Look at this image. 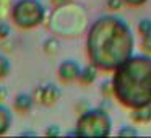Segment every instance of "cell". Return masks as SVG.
Returning <instances> with one entry per match:
<instances>
[{"label":"cell","mask_w":151,"mask_h":138,"mask_svg":"<svg viewBox=\"0 0 151 138\" xmlns=\"http://www.w3.org/2000/svg\"><path fill=\"white\" fill-rule=\"evenodd\" d=\"M135 37L127 21L115 15H102L91 23L86 34L89 63L102 72H114L133 55Z\"/></svg>","instance_id":"obj_1"},{"label":"cell","mask_w":151,"mask_h":138,"mask_svg":"<svg viewBox=\"0 0 151 138\" xmlns=\"http://www.w3.org/2000/svg\"><path fill=\"white\" fill-rule=\"evenodd\" d=\"M114 96L122 106L132 109L151 104V55H132L114 70Z\"/></svg>","instance_id":"obj_2"},{"label":"cell","mask_w":151,"mask_h":138,"mask_svg":"<svg viewBox=\"0 0 151 138\" xmlns=\"http://www.w3.org/2000/svg\"><path fill=\"white\" fill-rule=\"evenodd\" d=\"M76 137L104 138L112 133V119L101 107L88 109L76 120Z\"/></svg>","instance_id":"obj_3"},{"label":"cell","mask_w":151,"mask_h":138,"mask_svg":"<svg viewBox=\"0 0 151 138\" xmlns=\"http://www.w3.org/2000/svg\"><path fill=\"white\" fill-rule=\"evenodd\" d=\"M10 20L20 29H34L46 20V7L41 0H17L10 8Z\"/></svg>","instance_id":"obj_4"},{"label":"cell","mask_w":151,"mask_h":138,"mask_svg":"<svg viewBox=\"0 0 151 138\" xmlns=\"http://www.w3.org/2000/svg\"><path fill=\"white\" fill-rule=\"evenodd\" d=\"M34 101L39 102L42 106H54L62 96V89L54 83H47V85L36 86L33 91Z\"/></svg>","instance_id":"obj_5"},{"label":"cell","mask_w":151,"mask_h":138,"mask_svg":"<svg viewBox=\"0 0 151 138\" xmlns=\"http://www.w3.org/2000/svg\"><path fill=\"white\" fill-rule=\"evenodd\" d=\"M80 73H81V67H80L78 62L68 59V60H63L62 63L59 65L57 68V76L62 83L68 85V83H73L80 78Z\"/></svg>","instance_id":"obj_6"},{"label":"cell","mask_w":151,"mask_h":138,"mask_svg":"<svg viewBox=\"0 0 151 138\" xmlns=\"http://www.w3.org/2000/svg\"><path fill=\"white\" fill-rule=\"evenodd\" d=\"M34 96L29 93H20L13 99V111L18 114H28L34 106Z\"/></svg>","instance_id":"obj_7"},{"label":"cell","mask_w":151,"mask_h":138,"mask_svg":"<svg viewBox=\"0 0 151 138\" xmlns=\"http://www.w3.org/2000/svg\"><path fill=\"white\" fill-rule=\"evenodd\" d=\"M12 124H13V114L4 102H0V137L8 133Z\"/></svg>","instance_id":"obj_8"},{"label":"cell","mask_w":151,"mask_h":138,"mask_svg":"<svg viewBox=\"0 0 151 138\" xmlns=\"http://www.w3.org/2000/svg\"><path fill=\"white\" fill-rule=\"evenodd\" d=\"M130 119L135 124H148V122H151V104L143 106V107L132 109Z\"/></svg>","instance_id":"obj_9"},{"label":"cell","mask_w":151,"mask_h":138,"mask_svg":"<svg viewBox=\"0 0 151 138\" xmlns=\"http://www.w3.org/2000/svg\"><path fill=\"white\" fill-rule=\"evenodd\" d=\"M96 78H98V68H96L93 63H89V65H86L81 68L78 81L81 83V85L88 86V85H93V83L96 81Z\"/></svg>","instance_id":"obj_10"},{"label":"cell","mask_w":151,"mask_h":138,"mask_svg":"<svg viewBox=\"0 0 151 138\" xmlns=\"http://www.w3.org/2000/svg\"><path fill=\"white\" fill-rule=\"evenodd\" d=\"M59 47H60L59 41H57L55 37H49V39L44 41L42 49H44V52H46L47 55H55V54L59 52Z\"/></svg>","instance_id":"obj_11"},{"label":"cell","mask_w":151,"mask_h":138,"mask_svg":"<svg viewBox=\"0 0 151 138\" xmlns=\"http://www.w3.org/2000/svg\"><path fill=\"white\" fill-rule=\"evenodd\" d=\"M10 72H12V63L8 60V57L4 55V54H0V81L4 78H7L10 75Z\"/></svg>","instance_id":"obj_12"},{"label":"cell","mask_w":151,"mask_h":138,"mask_svg":"<svg viewBox=\"0 0 151 138\" xmlns=\"http://www.w3.org/2000/svg\"><path fill=\"white\" fill-rule=\"evenodd\" d=\"M138 34H141V36H148V34H151V20L150 18H143V20L138 21Z\"/></svg>","instance_id":"obj_13"},{"label":"cell","mask_w":151,"mask_h":138,"mask_svg":"<svg viewBox=\"0 0 151 138\" xmlns=\"http://www.w3.org/2000/svg\"><path fill=\"white\" fill-rule=\"evenodd\" d=\"M117 135L119 137H137L138 130L133 125H124V127H120V130L117 132Z\"/></svg>","instance_id":"obj_14"},{"label":"cell","mask_w":151,"mask_h":138,"mask_svg":"<svg viewBox=\"0 0 151 138\" xmlns=\"http://www.w3.org/2000/svg\"><path fill=\"white\" fill-rule=\"evenodd\" d=\"M12 34V28L8 23H5V21H0V41L7 39V37H10Z\"/></svg>","instance_id":"obj_15"},{"label":"cell","mask_w":151,"mask_h":138,"mask_svg":"<svg viewBox=\"0 0 151 138\" xmlns=\"http://www.w3.org/2000/svg\"><path fill=\"white\" fill-rule=\"evenodd\" d=\"M141 49H143V52L150 54L151 55V34H148V36H141Z\"/></svg>","instance_id":"obj_16"},{"label":"cell","mask_w":151,"mask_h":138,"mask_svg":"<svg viewBox=\"0 0 151 138\" xmlns=\"http://www.w3.org/2000/svg\"><path fill=\"white\" fill-rule=\"evenodd\" d=\"M44 135H47V137H59V135H60L59 125H55V124L49 125V127L46 128V132H44Z\"/></svg>","instance_id":"obj_17"},{"label":"cell","mask_w":151,"mask_h":138,"mask_svg":"<svg viewBox=\"0 0 151 138\" xmlns=\"http://www.w3.org/2000/svg\"><path fill=\"white\" fill-rule=\"evenodd\" d=\"M124 4H125L124 0H107V7L111 10H120Z\"/></svg>","instance_id":"obj_18"},{"label":"cell","mask_w":151,"mask_h":138,"mask_svg":"<svg viewBox=\"0 0 151 138\" xmlns=\"http://www.w3.org/2000/svg\"><path fill=\"white\" fill-rule=\"evenodd\" d=\"M125 5H128V7H141V5H145L148 2V0H124Z\"/></svg>","instance_id":"obj_19"},{"label":"cell","mask_w":151,"mask_h":138,"mask_svg":"<svg viewBox=\"0 0 151 138\" xmlns=\"http://www.w3.org/2000/svg\"><path fill=\"white\" fill-rule=\"evenodd\" d=\"M7 96H8V89L0 85V102H4L5 99H7Z\"/></svg>","instance_id":"obj_20"}]
</instances>
